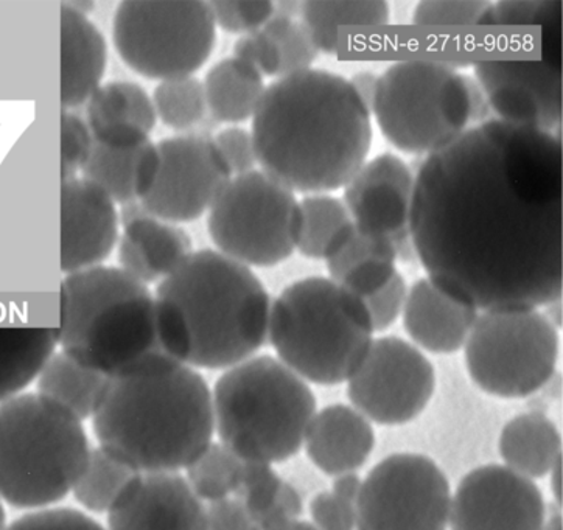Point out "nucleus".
I'll return each mask as SVG.
<instances>
[{"label":"nucleus","instance_id":"obj_1","mask_svg":"<svg viewBox=\"0 0 563 530\" xmlns=\"http://www.w3.org/2000/svg\"><path fill=\"white\" fill-rule=\"evenodd\" d=\"M409 232L428 279L476 310L553 306L562 297V144L487 120L428 154L415 175Z\"/></svg>","mask_w":563,"mask_h":530},{"label":"nucleus","instance_id":"obj_2","mask_svg":"<svg viewBox=\"0 0 563 530\" xmlns=\"http://www.w3.org/2000/svg\"><path fill=\"white\" fill-rule=\"evenodd\" d=\"M251 134L262 172L295 194L329 195L366 164L373 114L347 78L311 67L266 86Z\"/></svg>","mask_w":563,"mask_h":530},{"label":"nucleus","instance_id":"obj_3","mask_svg":"<svg viewBox=\"0 0 563 530\" xmlns=\"http://www.w3.org/2000/svg\"><path fill=\"white\" fill-rule=\"evenodd\" d=\"M92 431L101 450L136 473H179L213 441L212 390L197 368L153 353L108 377Z\"/></svg>","mask_w":563,"mask_h":530},{"label":"nucleus","instance_id":"obj_4","mask_svg":"<svg viewBox=\"0 0 563 530\" xmlns=\"http://www.w3.org/2000/svg\"><path fill=\"white\" fill-rule=\"evenodd\" d=\"M161 349L194 368L228 371L268 341L272 297L253 269L194 251L155 289Z\"/></svg>","mask_w":563,"mask_h":530},{"label":"nucleus","instance_id":"obj_5","mask_svg":"<svg viewBox=\"0 0 563 530\" xmlns=\"http://www.w3.org/2000/svg\"><path fill=\"white\" fill-rule=\"evenodd\" d=\"M56 332L62 352L107 377L164 352L155 295L118 266H93L64 277Z\"/></svg>","mask_w":563,"mask_h":530},{"label":"nucleus","instance_id":"obj_6","mask_svg":"<svg viewBox=\"0 0 563 530\" xmlns=\"http://www.w3.org/2000/svg\"><path fill=\"white\" fill-rule=\"evenodd\" d=\"M363 300L329 277L292 281L269 313L268 341L277 360L303 382H349L374 341Z\"/></svg>","mask_w":563,"mask_h":530},{"label":"nucleus","instance_id":"obj_7","mask_svg":"<svg viewBox=\"0 0 563 530\" xmlns=\"http://www.w3.org/2000/svg\"><path fill=\"white\" fill-rule=\"evenodd\" d=\"M221 445L243 462L280 464L303 446L317 397L295 372L269 355L228 368L212 390Z\"/></svg>","mask_w":563,"mask_h":530},{"label":"nucleus","instance_id":"obj_8","mask_svg":"<svg viewBox=\"0 0 563 530\" xmlns=\"http://www.w3.org/2000/svg\"><path fill=\"white\" fill-rule=\"evenodd\" d=\"M80 419L37 393L0 404V499L16 509L62 503L80 479L89 456Z\"/></svg>","mask_w":563,"mask_h":530},{"label":"nucleus","instance_id":"obj_9","mask_svg":"<svg viewBox=\"0 0 563 530\" xmlns=\"http://www.w3.org/2000/svg\"><path fill=\"white\" fill-rule=\"evenodd\" d=\"M371 114L394 148L428 156L467 131L464 74L428 59L394 63L378 77Z\"/></svg>","mask_w":563,"mask_h":530},{"label":"nucleus","instance_id":"obj_10","mask_svg":"<svg viewBox=\"0 0 563 530\" xmlns=\"http://www.w3.org/2000/svg\"><path fill=\"white\" fill-rule=\"evenodd\" d=\"M112 43L125 66L148 80L194 77L216 48L217 25L202 0H123Z\"/></svg>","mask_w":563,"mask_h":530},{"label":"nucleus","instance_id":"obj_11","mask_svg":"<svg viewBox=\"0 0 563 530\" xmlns=\"http://www.w3.org/2000/svg\"><path fill=\"white\" fill-rule=\"evenodd\" d=\"M559 347L558 327L536 308L484 311L465 341V364L484 393L523 398L553 377Z\"/></svg>","mask_w":563,"mask_h":530},{"label":"nucleus","instance_id":"obj_12","mask_svg":"<svg viewBox=\"0 0 563 530\" xmlns=\"http://www.w3.org/2000/svg\"><path fill=\"white\" fill-rule=\"evenodd\" d=\"M220 254L247 268H273L291 257L299 234V201L279 180L255 170L235 176L208 212Z\"/></svg>","mask_w":563,"mask_h":530},{"label":"nucleus","instance_id":"obj_13","mask_svg":"<svg viewBox=\"0 0 563 530\" xmlns=\"http://www.w3.org/2000/svg\"><path fill=\"white\" fill-rule=\"evenodd\" d=\"M450 504L449 479L433 459L393 454L363 481L356 530H446Z\"/></svg>","mask_w":563,"mask_h":530},{"label":"nucleus","instance_id":"obj_14","mask_svg":"<svg viewBox=\"0 0 563 530\" xmlns=\"http://www.w3.org/2000/svg\"><path fill=\"white\" fill-rule=\"evenodd\" d=\"M437 389V372L411 342L377 338L347 382V397L369 422L396 427L418 419Z\"/></svg>","mask_w":563,"mask_h":530},{"label":"nucleus","instance_id":"obj_15","mask_svg":"<svg viewBox=\"0 0 563 530\" xmlns=\"http://www.w3.org/2000/svg\"><path fill=\"white\" fill-rule=\"evenodd\" d=\"M161 172L146 212L168 223L184 224L205 216L232 179L228 165L208 134L189 133L157 142Z\"/></svg>","mask_w":563,"mask_h":530},{"label":"nucleus","instance_id":"obj_16","mask_svg":"<svg viewBox=\"0 0 563 530\" xmlns=\"http://www.w3.org/2000/svg\"><path fill=\"white\" fill-rule=\"evenodd\" d=\"M545 521L540 488L506 465L472 470L450 504V530H542Z\"/></svg>","mask_w":563,"mask_h":530},{"label":"nucleus","instance_id":"obj_17","mask_svg":"<svg viewBox=\"0 0 563 530\" xmlns=\"http://www.w3.org/2000/svg\"><path fill=\"white\" fill-rule=\"evenodd\" d=\"M415 175L404 159L380 154L356 172L344 187L343 202L358 231L391 240L397 261L416 258L409 232Z\"/></svg>","mask_w":563,"mask_h":530},{"label":"nucleus","instance_id":"obj_18","mask_svg":"<svg viewBox=\"0 0 563 530\" xmlns=\"http://www.w3.org/2000/svg\"><path fill=\"white\" fill-rule=\"evenodd\" d=\"M473 70L501 122L547 133L561 122L562 77L551 64L495 59Z\"/></svg>","mask_w":563,"mask_h":530},{"label":"nucleus","instance_id":"obj_19","mask_svg":"<svg viewBox=\"0 0 563 530\" xmlns=\"http://www.w3.org/2000/svg\"><path fill=\"white\" fill-rule=\"evenodd\" d=\"M107 530H208V515L179 473H136L112 503Z\"/></svg>","mask_w":563,"mask_h":530},{"label":"nucleus","instance_id":"obj_20","mask_svg":"<svg viewBox=\"0 0 563 530\" xmlns=\"http://www.w3.org/2000/svg\"><path fill=\"white\" fill-rule=\"evenodd\" d=\"M115 206L96 184L80 176L62 180V270L66 276L110 258L120 236Z\"/></svg>","mask_w":563,"mask_h":530},{"label":"nucleus","instance_id":"obj_21","mask_svg":"<svg viewBox=\"0 0 563 530\" xmlns=\"http://www.w3.org/2000/svg\"><path fill=\"white\" fill-rule=\"evenodd\" d=\"M118 268L141 284H159L194 252L186 229L150 216L141 201L122 206Z\"/></svg>","mask_w":563,"mask_h":530},{"label":"nucleus","instance_id":"obj_22","mask_svg":"<svg viewBox=\"0 0 563 530\" xmlns=\"http://www.w3.org/2000/svg\"><path fill=\"white\" fill-rule=\"evenodd\" d=\"M401 316L408 336L419 347L437 355H450L464 349L478 310L426 277L408 288Z\"/></svg>","mask_w":563,"mask_h":530},{"label":"nucleus","instance_id":"obj_23","mask_svg":"<svg viewBox=\"0 0 563 530\" xmlns=\"http://www.w3.org/2000/svg\"><path fill=\"white\" fill-rule=\"evenodd\" d=\"M86 123L97 144L134 148L150 141L157 119L152 97L141 85L108 81L86 101Z\"/></svg>","mask_w":563,"mask_h":530},{"label":"nucleus","instance_id":"obj_24","mask_svg":"<svg viewBox=\"0 0 563 530\" xmlns=\"http://www.w3.org/2000/svg\"><path fill=\"white\" fill-rule=\"evenodd\" d=\"M303 445L307 456L325 475L356 472L373 453V424L351 406H328L314 413Z\"/></svg>","mask_w":563,"mask_h":530},{"label":"nucleus","instance_id":"obj_25","mask_svg":"<svg viewBox=\"0 0 563 530\" xmlns=\"http://www.w3.org/2000/svg\"><path fill=\"white\" fill-rule=\"evenodd\" d=\"M108 44L91 19L62 3V107H81L100 88Z\"/></svg>","mask_w":563,"mask_h":530},{"label":"nucleus","instance_id":"obj_26","mask_svg":"<svg viewBox=\"0 0 563 530\" xmlns=\"http://www.w3.org/2000/svg\"><path fill=\"white\" fill-rule=\"evenodd\" d=\"M159 172L161 154L155 142L134 148H111L93 141L80 178L96 184L115 205L125 206L148 197Z\"/></svg>","mask_w":563,"mask_h":530},{"label":"nucleus","instance_id":"obj_27","mask_svg":"<svg viewBox=\"0 0 563 530\" xmlns=\"http://www.w3.org/2000/svg\"><path fill=\"white\" fill-rule=\"evenodd\" d=\"M498 449L506 467L532 481L547 476L562 457V439L548 417L521 413L503 428Z\"/></svg>","mask_w":563,"mask_h":530},{"label":"nucleus","instance_id":"obj_28","mask_svg":"<svg viewBox=\"0 0 563 530\" xmlns=\"http://www.w3.org/2000/svg\"><path fill=\"white\" fill-rule=\"evenodd\" d=\"M202 86L210 118L232 126L253 120L266 89L264 77L234 56L213 64Z\"/></svg>","mask_w":563,"mask_h":530},{"label":"nucleus","instance_id":"obj_29","mask_svg":"<svg viewBox=\"0 0 563 530\" xmlns=\"http://www.w3.org/2000/svg\"><path fill=\"white\" fill-rule=\"evenodd\" d=\"M56 345V329L0 325V404L32 385Z\"/></svg>","mask_w":563,"mask_h":530},{"label":"nucleus","instance_id":"obj_30","mask_svg":"<svg viewBox=\"0 0 563 530\" xmlns=\"http://www.w3.org/2000/svg\"><path fill=\"white\" fill-rule=\"evenodd\" d=\"M300 18L313 37L318 51L333 55L340 47L341 33L388 25L391 21V9L383 0H311L300 5Z\"/></svg>","mask_w":563,"mask_h":530},{"label":"nucleus","instance_id":"obj_31","mask_svg":"<svg viewBox=\"0 0 563 530\" xmlns=\"http://www.w3.org/2000/svg\"><path fill=\"white\" fill-rule=\"evenodd\" d=\"M107 383V375L81 366L64 352H55L41 368L36 389L40 396L62 405L82 422L92 419Z\"/></svg>","mask_w":563,"mask_h":530},{"label":"nucleus","instance_id":"obj_32","mask_svg":"<svg viewBox=\"0 0 563 530\" xmlns=\"http://www.w3.org/2000/svg\"><path fill=\"white\" fill-rule=\"evenodd\" d=\"M354 229L343 199L328 194L307 195L299 201L296 251L310 261L328 262L347 242Z\"/></svg>","mask_w":563,"mask_h":530},{"label":"nucleus","instance_id":"obj_33","mask_svg":"<svg viewBox=\"0 0 563 530\" xmlns=\"http://www.w3.org/2000/svg\"><path fill=\"white\" fill-rule=\"evenodd\" d=\"M243 461L221 443H210L200 457L186 468V481L202 503L231 498L242 483Z\"/></svg>","mask_w":563,"mask_h":530},{"label":"nucleus","instance_id":"obj_34","mask_svg":"<svg viewBox=\"0 0 563 530\" xmlns=\"http://www.w3.org/2000/svg\"><path fill=\"white\" fill-rule=\"evenodd\" d=\"M152 101L156 119L178 133L189 134L209 114L205 86L195 75L161 81Z\"/></svg>","mask_w":563,"mask_h":530},{"label":"nucleus","instance_id":"obj_35","mask_svg":"<svg viewBox=\"0 0 563 530\" xmlns=\"http://www.w3.org/2000/svg\"><path fill=\"white\" fill-rule=\"evenodd\" d=\"M134 475V470L97 446L91 450L88 465L75 484V501L81 504L89 512L108 514L120 490Z\"/></svg>","mask_w":563,"mask_h":530},{"label":"nucleus","instance_id":"obj_36","mask_svg":"<svg viewBox=\"0 0 563 530\" xmlns=\"http://www.w3.org/2000/svg\"><path fill=\"white\" fill-rule=\"evenodd\" d=\"M412 24L422 29L457 30L494 25V3L487 0L472 2H420L412 13Z\"/></svg>","mask_w":563,"mask_h":530},{"label":"nucleus","instance_id":"obj_37","mask_svg":"<svg viewBox=\"0 0 563 530\" xmlns=\"http://www.w3.org/2000/svg\"><path fill=\"white\" fill-rule=\"evenodd\" d=\"M262 29L273 37L279 51L280 78L309 70L317 62V44L302 21L274 14Z\"/></svg>","mask_w":563,"mask_h":530},{"label":"nucleus","instance_id":"obj_38","mask_svg":"<svg viewBox=\"0 0 563 530\" xmlns=\"http://www.w3.org/2000/svg\"><path fill=\"white\" fill-rule=\"evenodd\" d=\"M282 483L284 481L274 472L273 465L264 462H243L242 483L235 495L255 525L276 503Z\"/></svg>","mask_w":563,"mask_h":530},{"label":"nucleus","instance_id":"obj_39","mask_svg":"<svg viewBox=\"0 0 563 530\" xmlns=\"http://www.w3.org/2000/svg\"><path fill=\"white\" fill-rule=\"evenodd\" d=\"M217 27L232 35H250L274 16L269 0H213L209 2Z\"/></svg>","mask_w":563,"mask_h":530},{"label":"nucleus","instance_id":"obj_40","mask_svg":"<svg viewBox=\"0 0 563 530\" xmlns=\"http://www.w3.org/2000/svg\"><path fill=\"white\" fill-rule=\"evenodd\" d=\"M93 137L88 123L70 111L62 114V180L77 178L88 163Z\"/></svg>","mask_w":563,"mask_h":530},{"label":"nucleus","instance_id":"obj_41","mask_svg":"<svg viewBox=\"0 0 563 530\" xmlns=\"http://www.w3.org/2000/svg\"><path fill=\"white\" fill-rule=\"evenodd\" d=\"M5 530H107L88 514L73 507L33 510L7 526Z\"/></svg>","mask_w":563,"mask_h":530},{"label":"nucleus","instance_id":"obj_42","mask_svg":"<svg viewBox=\"0 0 563 530\" xmlns=\"http://www.w3.org/2000/svg\"><path fill=\"white\" fill-rule=\"evenodd\" d=\"M407 296V281L397 270L396 276L385 287L378 289L373 296L363 299L375 333L385 332L389 327L396 324L397 319L404 313Z\"/></svg>","mask_w":563,"mask_h":530},{"label":"nucleus","instance_id":"obj_43","mask_svg":"<svg viewBox=\"0 0 563 530\" xmlns=\"http://www.w3.org/2000/svg\"><path fill=\"white\" fill-rule=\"evenodd\" d=\"M212 139L232 178L255 170L258 163L251 131L242 126H228Z\"/></svg>","mask_w":563,"mask_h":530},{"label":"nucleus","instance_id":"obj_44","mask_svg":"<svg viewBox=\"0 0 563 530\" xmlns=\"http://www.w3.org/2000/svg\"><path fill=\"white\" fill-rule=\"evenodd\" d=\"M234 58L250 64L262 77L280 78L279 51L264 29L240 36L234 44Z\"/></svg>","mask_w":563,"mask_h":530},{"label":"nucleus","instance_id":"obj_45","mask_svg":"<svg viewBox=\"0 0 563 530\" xmlns=\"http://www.w3.org/2000/svg\"><path fill=\"white\" fill-rule=\"evenodd\" d=\"M311 525L318 530L356 529L355 504L338 498L332 492H322L310 504Z\"/></svg>","mask_w":563,"mask_h":530},{"label":"nucleus","instance_id":"obj_46","mask_svg":"<svg viewBox=\"0 0 563 530\" xmlns=\"http://www.w3.org/2000/svg\"><path fill=\"white\" fill-rule=\"evenodd\" d=\"M559 2H500L494 3V25H536L558 14Z\"/></svg>","mask_w":563,"mask_h":530},{"label":"nucleus","instance_id":"obj_47","mask_svg":"<svg viewBox=\"0 0 563 530\" xmlns=\"http://www.w3.org/2000/svg\"><path fill=\"white\" fill-rule=\"evenodd\" d=\"M208 530H261L239 499L227 498L206 507Z\"/></svg>","mask_w":563,"mask_h":530},{"label":"nucleus","instance_id":"obj_48","mask_svg":"<svg viewBox=\"0 0 563 530\" xmlns=\"http://www.w3.org/2000/svg\"><path fill=\"white\" fill-rule=\"evenodd\" d=\"M302 510V498H300L299 492L291 484L282 483L276 503L273 504L272 509L264 517L258 518V529H279L288 522L299 520Z\"/></svg>","mask_w":563,"mask_h":530},{"label":"nucleus","instance_id":"obj_49","mask_svg":"<svg viewBox=\"0 0 563 530\" xmlns=\"http://www.w3.org/2000/svg\"><path fill=\"white\" fill-rule=\"evenodd\" d=\"M465 88L468 93V108H471V123L482 125L490 114V104L486 93L478 85V81L471 75H464Z\"/></svg>","mask_w":563,"mask_h":530},{"label":"nucleus","instance_id":"obj_50","mask_svg":"<svg viewBox=\"0 0 563 530\" xmlns=\"http://www.w3.org/2000/svg\"><path fill=\"white\" fill-rule=\"evenodd\" d=\"M352 88H354L356 96L362 99L367 108H373L375 92H377L378 75L371 73V70H360L349 78Z\"/></svg>","mask_w":563,"mask_h":530},{"label":"nucleus","instance_id":"obj_51","mask_svg":"<svg viewBox=\"0 0 563 530\" xmlns=\"http://www.w3.org/2000/svg\"><path fill=\"white\" fill-rule=\"evenodd\" d=\"M363 481L355 472L344 473V475L335 476L333 481L332 494L338 498L345 499L349 503H356L360 492H362Z\"/></svg>","mask_w":563,"mask_h":530},{"label":"nucleus","instance_id":"obj_52","mask_svg":"<svg viewBox=\"0 0 563 530\" xmlns=\"http://www.w3.org/2000/svg\"><path fill=\"white\" fill-rule=\"evenodd\" d=\"M548 475L551 477V494L554 496L555 504L562 507V457L558 459Z\"/></svg>","mask_w":563,"mask_h":530},{"label":"nucleus","instance_id":"obj_53","mask_svg":"<svg viewBox=\"0 0 563 530\" xmlns=\"http://www.w3.org/2000/svg\"><path fill=\"white\" fill-rule=\"evenodd\" d=\"M67 5L70 9L77 11V13L82 14V16H88L92 13L93 9H96V3L91 2V0H74V2H67Z\"/></svg>","mask_w":563,"mask_h":530},{"label":"nucleus","instance_id":"obj_54","mask_svg":"<svg viewBox=\"0 0 563 530\" xmlns=\"http://www.w3.org/2000/svg\"><path fill=\"white\" fill-rule=\"evenodd\" d=\"M274 530H318V529L314 528V526L311 525V522H309V521L296 520V521L288 522V525L282 526V528H279V529H274Z\"/></svg>","mask_w":563,"mask_h":530},{"label":"nucleus","instance_id":"obj_55","mask_svg":"<svg viewBox=\"0 0 563 530\" xmlns=\"http://www.w3.org/2000/svg\"><path fill=\"white\" fill-rule=\"evenodd\" d=\"M542 530H562V515L554 514L545 521Z\"/></svg>","mask_w":563,"mask_h":530},{"label":"nucleus","instance_id":"obj_56","mask_svg":"<svg viewBox=\"0 0 563 530\" xmlns=\"http://www.w3.org/2000/svg\"><path fill=\"white\" fill-rule=\"evenodd\" d=\"M7 529V512L5 507H3L2 499H0V530Z\"/></svg>","mask_w":563,"mask_h":530}]
</instances>
